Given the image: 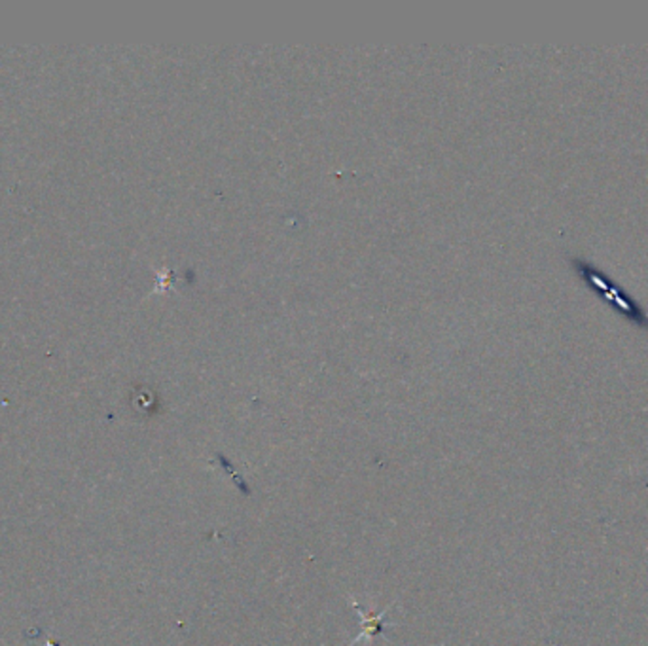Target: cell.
Returning <instances> with one entry per match:
<instances>
[{
  "label": "cell",
  "mask_w": 648,
  "mask_h": 646,
  "mask_svg": "<svg viewBox=\"0 0 648 646\" xmlns=\"http://www.w3.org/2000/svg\"><path fill=\"white\" fill-rule=\"evenodd\" d=\"M582 276L587 279V283H592L594 286L603 288V294H605L606 300H615V304H618L620 309H622L624 313H627V315L635 317V321H643V313L637 309V305H635L634 302L627 300L618 286L606 285V279H603V277L599 276V271H594L592 267L586 266V269L582 271Z\"/></svg>",
  "instance_id": "obj_1"
}]
</instances>
